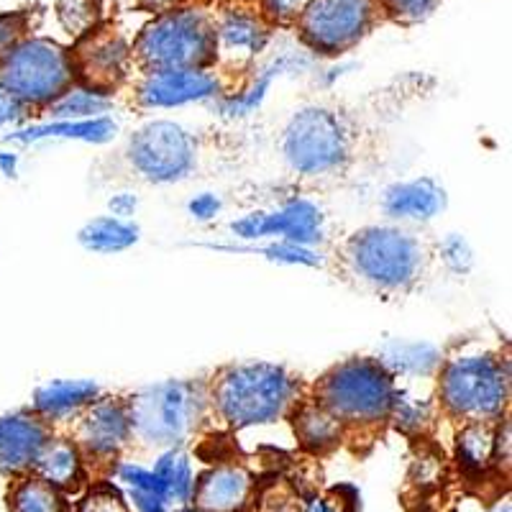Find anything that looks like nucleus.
Listing matches in <instances>:
<instances>
[{"instance_id":"obj_1","label":"nucleus","mask_w":512,"mask_h":512,"mask_svg":"<svg viewBox=\"0 0 512 512\" xmlns=\"http://www.w3.org/2000/svg\"><path fill=\"white\" fill-rule=\"evenodd\" d=\"M341 264L361 290L400 297L418 285L425 267V246L415 233L402 228L369 226L346 239Z\"/></svg>"},{"instance_id":"obj_2","label":"nucleus","mask_w":512,"mask_h":512,"mask_svg":"<svg viewBox=\"0 0 512 512\" xmlns=\"http://www.w3.org/2000/svg\"><path fill=\"white\" fill-rule=\"evenodd\" d=\"M216 413L233 428L264 425L285 418L297 397V379L277 364H236L213 382Z\"/></svg>"},{"instance_id":"obj_3","label":"nucleus","mask_w":512,"mask_h":512,"mask_svg":"<svg viewBox=\"0 0 512 512\" xmlns=\"http://www.w3.org/2000/svg\"><path fill=\"white\" fill-rule=\"evenodd\" d=\"M205 405L203 384L169 379L136 392L126 402L128 425L131 433L152 446H177L198 428Z\"/></svg>"},{"instance_id":"obj_4","label":"nucleus","mask_w":512,"mask_h":512,"mask_svg":"<svg viewBox=\"0 0 512 512\" xmlns=\"http://www.w3.org/2000/svg\"><path fill=\"white\" fill-rule=\"evenodd\" d=\"M351 146L354 134L346 118L326 105L297 111L282 134V157L292 172L303 177H326L344 169Z\"/></svg>"},{"instance_id":"obj_5","label":"nucleus","mask_w":512,"mask_h":512,"mask_svg":"<svg viewBox=\"0 0 512 512\" xmlns=\"http://www.w3.org/2000/svg\"><path fill=\"white\" fill-rule=\"evenodd\" d=\"M318 405L338 423H377L392 413L395 377L379 359H349L320 379Z\"/></svg>"},{"instance_id":"obj_6","label":"nucleus","mask_w":512,"mask_h":512,"mask_svg":"<svg viewBox=\"0 0 512 512\" xmlns=\"http://www.w3.org/2000/svg\"><path fill=\"white\" fill-rule=\"evenodd\" d=\"M510 372L495 356H456L441 372L443 408L466 423H492L507 410Z\"/></svg>"},{"instance_id":"obj_7","label":"nucleus","mask_w":512,"mask_h":512,"mask_svg":"<svg viewBox=\"0 0 512 512\" xmlns=\"http://www.w3.org/2000/svg\"><path fill=\"white\" fill-rule=\"evenodd\" d=\"M75 82L70 52L52 39H24L0 57V88L21 105H49Z\"/></svg>"},{"instance_id":"obj_8","label":"nucleus","mask_w":512,"mask_h":512,"mask_svg":"<svg viewBox=\"0 0 512 512\" xmlns=\"http://www.w3.org/2000/svg\"><path fill=\"white\" fill-rule=\"evenodd\" d=\"M146 70H203L216 57V29L200 11H167L141 31L134 47Z\"/></svg>"},{"instance_id":"obj_9","label":"nucleus","mask_w":512,"mask_h":512,"mask_svg":"<svg viewBox=\"0 0 512 512\" xmlns=\"http://www.w3.org/2000/svg\"><path fill=\"white\" fill-rule=\"evenodd\" d=\"M126 154L136 175L154 185H169L195 169L198 141L180 123L152 121L131 136Z\"/></svg>"},{"instance_id":"obj_10","label":"nucleus","mask_w":512,"mask_h":512,"mask_svg":"<svg viewBox=\"0 0 512 512\" xmlns=\"http://www.w3.org/2000/svg\"><path fill=\"white\" fill-rule=\"evenodd\" d=\"M374 0H310L300 13L305 44L323 54H341L372 29Z\"/></svg>"},{"instance_id":"obj_11","label":"nucleus","mask_w":512,"mask_h":512,"mask_svg":"<svg viewBox=\"0 0 512 512\" xmlns=\"http://www.w3.org/2000/svg\"><path fill=\"white\" fill-rule=\"evenodd\" d=\"M239 239H264L282 236V241L310 246L323 241V216L308 200H290L272 213H251L231 223Z\"/></svg>"},{"instance_id":"obj_12","label":"nucleus","mask_w":512,"mask_h":512,"mask_svg":"<svg viewBox=\"0 0 512 512\" xmlns=\"http://www.w3.org/2000/svg\"><path fill=\"white\" fill-rule=\"evenodd\" d=\"M218 93L216 75L205 70H152L139 82L136 100L144 108H175L213 98Z\"/></svg>"},{"instance_id":"obj_13","label":"nucleus","mask_w":512,"mask_h":512,"mask_svg":"<svg viewBox=\"0 0 512 512\" xmlns=\"http://www.w3.org/2000/svg\"><path fill=\"white\" fill-rule=\"evenodd\" d=\"M126 62L128 47L123 44L121 36L93 34V31H90L88 39L80 41V47H77L75 57H72L75 75L80 72L85 88L103 95L111 93L118 82L123 80Z\"/></svg>"},{"instance_id":"obj_14","label":"nucleus","mask_w":512,"mask_h":512,"mask_svg":"<svg viewBox=\"0 0 512 512\" xmlns=\"http://www.w3.org/2000/svg\"><path fill=\"white\" fill-rule=\"evenodd\" d=\"M131 425H128L126 402L105 397L90 402L85 415L77 425V443L90 454H113L126 443Z\"/></svg>"},{"instance_id":"obj_15","label":"nucleus","mask_w":512,"mask_h":512,"mask_svg":"<svg viewBox=\"0 0 512 512\" xmlns=\"http://www.w3.org/2000/svg\"><path fill=\"white\" fill-rule=\"evenodd\" d=\"M47 441L49 431L39 415L18 413L0 418V472L18 474L34 466Z\"/></svg>"},{"instance_id":"obj_16","label":"nucleus","mask_w":512,"mask_h":512,"mask_svg":"<svg viewBox=\"0 0 512 512\" xmlns=\"http://www.w3.org/2000/svg\"><path fill=\"white\" fill-rule=\"evenodd\" d=\"M195 489V507L200 512H239L249 505L254 482L241 466H216L203 474Z\"/></svg>"},{"instance_id":"obj_17","label":"nucleus","mask_w":512,"mask_h":512,"mask_svg":"<svg viewBox=\"0 0 512 512\" xmlns=\"http://www.w3.org/2000/svg\"><path fill=\"white\" fill-rule=\"evenodd\" d=\"M382 208L395 221L425 223L446 208V192L431 177L400 182V185H392L390 190L384 192Z\"/></svg>"},{"instance_id":"obj_18","label":"nucleus","mask_w":512,"mask_h":512,"mask_svg":"<svg viewBox=\"0 0 512 512\" xmlns=\"http://www.w3.org/2000/svg\"><path fill=\"white\" fill-rule=\"evenodd\" d=\"M95 397H98V384L90 379H54L36 390L34 415L47 420L62 418V415L77 413L80 408H88Z\"/></svg>"},{"instance_id":"obj_19","label":"nucleus","mask_w":512,"mask_h":512,"mask_svg":"<svg viewBox=\"0 0 512 512\" xmlns=\"http://www.w3.org/2000/svg\"><path fill=\"white\" fill-rule=\"evenodd\" d=\"M267 41V29L251 16H228L216 31V52L233 62H246Z\"/></svg>"},{"instance_id":"obj_20","label":"nucleus","mask_w":512,"mask_h":512,"mask_svg":"<svg viewBox=\"0 0 512 512\" xmlns=\"http://www.w3.org/2000/svg\"><path fill=\"white\" fill-rule=\"evenodd\" d=\"M118 126L108 118H93V121H57L49 126L26 128V131H16V134L6 136L8 141H39V139H80L93 141V144H103L116 136Z\"/></svg>"},{"instance_id":"obj_21","label":"nucleus","mask_w":512,"mask_h":512,"mask_svg":"<svg viewBox=\"0 0 512 512\" xmlns=\"http://www.w3.org/2000/svg\"><path fill=\"white\" fill-rule=\"evenodd\" d=\"M77 241L95 254H116L139 241V226L116 216H103L85 223L77 233Z\"/></svg>"},{"instance_id":"obj_22","label":"nucleus","mask_w":512,"mask_h":512,"mask_svg":"<svg viewBox=\"0 0 512 512\" xmlns=\"http://www.w3.org/2000/svg\"><path fill=\"white\" fill-rule=\"evenodd\" d=\"M36 472L52 487H75L80 479V456L70 441L49 438L34 461Z\"/></svg>"},{"instance_id":"obj_23","label":"nucleus","mask_w":512,"mask_h":512,"mask_svg":"<svg viewBox=\"0 0 512 512\" xmlns=\"http://www.w3.org/2000/svg\"><path fill=\"white\" fill-rule=\"evenodd\" d=\"M295 433L310 451H326L341 438V423L318 402H303L295 410Z\"/></svg>"},{"instance_id":"obj_24","label":"nucleus","mask_w":512,"mask_h":512,"mask_svg":"<svg viewBox=\"0 0 512 512\" xmlns=\"http://www.w3.org/2000/svg\"><path fill=\"white\" fill-rule=\"evenodd\" d=\"M382 367L392 377H428L441 364V354L431 344H387L382 349Z\"/></svg>"},{"instance_id":"obj_25","label":"nucleus","mask_w":512,"mask_h":512,"mask_svg":"<svg viewBox=\"0 0 512 512\" xmlns=\"http://www.w3.org/2000/svg\"><path fill=\"white\" fill-rule=\"evenodd\" d=\"M154 477H157L159 489H162V497L167 505H182V502L190 500L192 495V472L190 464H187V456L182 451H167L162 459L157 461V469H154Z\"/></svg>"},{"instance_id":"obj_26","label":"nucleus","mask_w":512,"mask_h":512,"mask_svg":"<svg viewBox=\"0 0 512 512\" xmlns=\"http://www.w3.org/2000/svg\"><path fill=\"white\" fill-rule=\"evenodd\" d=\"M11 512H64V502L57 489L41 477L18 479L8 492Z\"/></svg>"},{"instance_id":"obj_27","label":"nucleus","mask_w":512,"mask_h":512,"mask_svg":"<svg viewBox=\"0 0 512 512\" xmlns=\"http://www.w3.org/2000/svg\"><path fill=\"white\" fill-rule=\"evenodd\" d=\"M113 105V100L90 88H70L49 103V116L59 121H80L82 116H100Z\"/></svg>"},{"instance_id":"obj_28","label":"nucleus","mask_w":512,"mask_h":512,"mask_svg":"<svg viewBox=\"0 0 512 512\" xmlns=\"http://www.w3.org/2000/svg\"><path fill=\"white\" fill-rule=\"evenodd\" d=\"M497 454V433L489 423H469L459 433V456L469 469H484Z\"/></svg>"},{"instance_id":"obj_29","label":"nucleus","mask_w":512,"mask_h":512,"mask_svg":"<svg viewBox=\"0 0 512 512\" xmlns=\"http://www.w3.org/2000/svg\"><path fill=\"white\" fill-rule=\"evenodd\" d=\"M57 13L72 36L90 34L100 18V0H59Z\"/></svg>"},{"instance_id":"obj_30","label":"nucleus","mask_w":512,"mask_h":512,"mask_svg":"<svg viewBox=\"0 0 512 512\" xmlns=\"http://www.w3.org/2000/svg\"><path fill=\"white\" fill-rule=\"evenodd\" d=\"M259 512H308V505L290 484H272L269 489H264Z\"/></svg>"},{"instance_id":"obj_31","label":"nucleus","mask_w":512,"mask_h":512,"mask_svg":"<svg viewBox=\"0 0 512 512\" xmlns=\"http://www.w3.org/2000/svg\"><path fill=\"white\" fill-rule=\"evenodd\" d=\"M438 0H384V8L400 24H418L436 11Z\"/></svg>"},{"instance_id":"obj_32","label":"nucleus","mask_w":512,"mask_h":512,"mask_svg":"<svg viewBox=\"0 0 512 512\" xmlns=\"http://www.w3.org/2000/svg\"><path fill=\"white\" fill-rule=\"evenodd\" d=\"M262 254H267L269 259H274V262H285V264H308V267L320 264L315 251H310L308 246L292 244V241H280V244L267 246V249H262Z\"/></svg>"},{"instance_id":"obj_33","label":"nucleus","mask_w":512,"mask_h":512,"mask_svg":"<svg viewBox=\"0 0 512 512\" xmlns=\"http://www.w3.org/2000/svg\"><path fill=\"white\" fill-rule=\"evenodd\" d=\"M441 254H443V262L454 269V272H469V267H472L474 262L472 249H469V244L461 239L459 233H451V236L443 241Z\"/></svg>"},{"instance_id":"obj_34","label":"nucleus","mask_w":512,"mask_h":512,"mask_svg":"<svg viewBox=\"0 0 512 512\" xmlns=\"http://www.w3.org/2000/svg\"><path fill=\"white\" fill-rule=\"evenodd\" d=\"M80 512H128V510L116 489L98 487L80 502Z\"/></svg>"},{"instance_id":"obj_35","label":"nucleus","mask_w":512,"mask_h":512,"mask_svg":"<svg viewBox=\"0 0 512 512\" xmlns=\"http://www.w3.org/2000/svg\"><path fill=\"white\" fill-rule=\"evenodd\" d=\"M26 31V13H0V57L21 41Z\"/></svg>"},{"instance_id":"obj_36","label":"nucleus","mask_w":512,"mask_h":512,"mask_svg":"<svg viewBox=\"0 0 512 512\" xmlns=\"http://www.w3.org/2000/svg\"><path fill=\"white\" fill-rule=\"evenodd\" d=\"M310 0H264V8L269 11V16L287 21V18H295L305 11Z\"/></svg>"},{"instance_id":"obj_37","label":"nucleus","mask_w":512,"mask_h":512,"mask_svg":"<svg viewBox=\"0 0 512 512\" xmlns=\"http://www.w3.org/2000/svg\"><path fill=\"white\" fill-rule=\"evenodd\" d=\"M24 108L26 105H21L16 98H11L6 90L0 88V126L18 121V118L24 116Z\"/></svg>"},{"instance_id":"obj_38","label":"nucleus","mask_w":512,"mask_h":512,"mask_svg":"<svg viewBox=\"0 0 512 512\" xmlns=\"http://www.w3.org/2000/svg\"><path fill=\"white\" fill-rule=\"evenodd\" d=\"M221 210V200L213 198V195H200V198H195L190 203V213L195 218H200V221H208V218H213Z\"/></svg>"},{"instance_id":"obj_39","label":"nucleus","mask_w":512,"mask_h":512,"mask_svg":"<svg viewBox=\"0 0 512 512\" xmlns=\"http://www.w3.org/2000/svg\"><path fill=\"white\" fill-rule=\"evenodd\" d=\"M111 208L116 216H131L136 208V198H131V195H116L111 200Z\"/></svg>"},{"instance_id":"obj_40","label":"nucleus","mask_w":512,"mask_h":512,"mask_svg":"<svg viewBox=\"0 0 512 512\" xmlns=\"http://www.w3.org/2000/svg\"><path fill=\"white\" fill-rule=\"evenodd\" d=\"M0 167H3V172H6L8 177L16 175V157H11V154H0Z\"/></svg>"},{"instance_id":"obj_41","label":"nucleus","mask_w":512,"mask_h":512,"mask_svg":"<svg viewBox=\"0 0 512 512\" xmlns=\"http://www.w3.org/2000/svg\"><path fill=\"white\" fill-rule=\"evenodd\" d=\"M500 512H502V510H500ZM505 512H510V507H507V505H505Z\"/></svg>"}]
</instances>
